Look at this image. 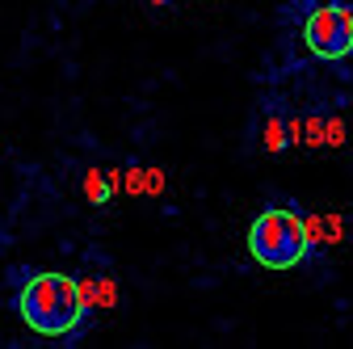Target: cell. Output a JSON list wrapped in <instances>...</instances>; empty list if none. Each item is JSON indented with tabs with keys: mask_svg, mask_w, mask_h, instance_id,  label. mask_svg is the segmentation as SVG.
Masks as SVG:
<instances>
[{
	"mask_svg": "<svg viewBox=\"0 0 353 349\" xmlns=\"http://www.w3.org/2000/svg\"><path fill=\"white\" fill-rule=\"evenodd\" d=\"M303 42L316 59H345L353 55V9L341 0H324L303 17Z\"/></svg>",
	"mask_w": 353,
	"mask_h": 349,
	"instance_id": "obj_3",
	"label": "cell"
},
{
	"mask_svg": "<svg viewBox=\"0 0 353 349\" xmlns=\"http://www.w3.org/2000/svg\"><path fill=\"white\" fill-rule=\"evenodd\" d=\"M118 186H122V177H118L114 168H88V172H84V202L105 206Z\"/></svg>",
	"mask_w": 353,
	"mask_h": 349,
	"instance_id": "obj_4",
	"label": "cell"
},
{
	"mask_svg": "<svg viewBox=\"0 0 353 349\" xmlns=\"http://www.w3.org/2000/svg\"><path fill=\"white\" fill-rule=\"evenodd\" d=\"M312 236H307V219L299 210H282V206H274V210H265V215H256L252 219V228H248V252H252V261L256 266H265V270H299L307 257H312Z\"/></svg>",
	"mask_w": 353,
	"mask_h": 349,
	"instance_id": "obj_2",
	"label": "cell"
},
{
	"mask_svg": "<svg viewBox=\"0 0 353 349\" xmlns=\"http://www.w3.org/2000/svg\"><path fill=\"white\" fill-rule=\"evenodd\" d=\"M126 190L130 194H160L164 190V172L160 168H130L126 172Z\"/></svg>",
	"mask_w": 353,
	"mask_h": 349,
	"instance_id": "obj_7",
	"label": "cell"
},
{
	"mask_svg": "<svg viewBox=\"0 0 353 349\" xmlns=\"http://www.w3.org/2000/svg\"><path fill=\"white\" fill-rule=\"evenodd\" d=\"M261 143H265V152H270V156L286 152V143H294V139H290V126H286L278 114H265V126H261Z\"/></svg>",
	"mask_w": 353,
	"mask_h": 349,
	"instance_id": "obj_6",
	"label": "cell"
},
{
	"mask_svg": "<svg viewBox=\"0 0 353 349\" xmlns=\"http://www.w3.org/2000/svg\"><path fill=\"white\" fill-rule=\"evenodd\" d=\"M17 316L38 332V337H76L88 303L80 295V282L68 274H34L21 290H17Z\"/></svg>",
	"mask_w": 353,
	"mask_h": 349,
	"instance_id": "obj_1",
	"label": "cell"
},
{
	"mask_svg": "<svg viewBox=\"0 0 353 349\" xmlns=\"http://www.w3.org/2000/svg\"><path fill=\"white\" fill-rule=\"evenodd\" d=\"M303 219H307V236H312V244H320V248L341 244V236H345L341 215H303Z\"/></svg>",
	"mask_w": 353,
	"mask_h": 349,
	"instance_id": "obj_5",
	"label": "cell"
},
{
	"mask_svg": "<svg viewBox=\"0 0 353 349\" xmlns=\"http://www.w3.org/2000/svg\"><path fill=\"white\" fill-rule=\"evenodd\" d=\"M148 5H152V9H164V5H172V0H148Z\"/></svg>",
	"mask_w": 353,
	"mask_h": 349,
	"instance_id": "obj_9",
	"label": "cell"
},
{
	"mask_svg": "<svg viewBox=\"0 0 353 349\" xmlns=\"http://www.w3.org/2000/svg\"><path fill=\"white\" fill-rule=\"evenodd\" d=\"M328 143H332V148H341V143H345V122H341L336 114L328 118Z\"/></svg>",
	"mask_w": 353,
	"mask_h": 349,
	"instance_id": "obj_8",
	"label": "cell"
}]
</instances>
